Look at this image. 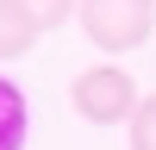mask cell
<instances>
[{"label":"cell","mask_w":156,"mask_h":150,"mask_svg":"<svg viewBox=\"0 0 156 150\" xmlns=\"http://www.w3.org/2000/svg\"><path fill=\"white\" fill-rule=\"evenodd\" d=\"M69 106L81 112L87 125H131V112L144 106V94H137L131 69L94 62V69H81V75L69 81Z\"/></svg>","instance_id":"1"},{"label":"cell","mask_w":156,"mask_h":150,"mask_svg":"<svg viewBox=\"0 0 156 150\" xmlns=\"http://www.w3.org/2000/svg\"><path fill=\"white\" fill-rule=\"evenodd\" d=\"M81 31L94 50H106V56H125V50L150 44L156 31V0H81Z\"/></svg>","instance_id":"2"},{"label":"cell","mask_w":156,"mask_h":150,"mask_svg":"<svg viewBox=\"0 0 156 150\" xmlns=\"http://www.w3.org/2000/svg\"><path fill=\"white\" fill-rule=\"evenodd\" d=\"M37 38H44V25L31 19V6H25V0H0V62L31 56Z\"/></svg>","instance_id":"3"},{"label":"cell","mask_w":156,"mask_h":150,"mask_svg":"<svg viewBox=\"0 0 156 150\" xmlns=\"http://www.w3.org/2000/svg\"><path fill=\"white\" fill-rule=\"evenodd\" d=\"M25 138H31V106H25V94L0 75V150H25Z\"/></svg>","instance_id":"4"},{"label":"cell","mask_w":156,"mask_h":150,"mask_svg":"<svg viewBox=\"0 0 156 150\" xmlns=\"http://www.w3.org/2000/svg\"><path fill=\"white\" fill-rule=\"evenodd\" d=\"M125 138H131V150H156V94H144V106L131 112Z\"/></svg>","instance_id":"5"},{"label":"cell","mask_w":156,"mask_h":150,"mask_svg":"<svg viewBox=\"0 0 156 150\" xmlns=\"http://www.w3.org/2000/svg\"><path fill=\"white\" fill-rule=\"evenodd\" d=\"M31 6V19L44 25V31H56V25H69L75 12H81V0H25Z\"/></svg>","instance_id":"6"}]
</instances>
